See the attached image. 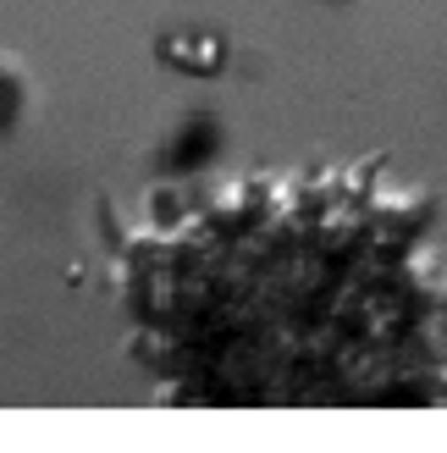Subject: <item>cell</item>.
Instances as JSON below:
<instances>
[{
	"mask_svg": "<svg viewBox=\"0 0 447 453\" xmlns=\"http://www.w3.org/2000/svg\"><path fill=\"white\" fill-rule=\"evenodd\" d=\"M216 150H221V127H216V117H183L171 127V139H166V172H199V166H210L216 161Z\"/></svg>",
	"mask_w": 447,
	"mask_h": 453,
	"instance_id": "1",
	"label": "cell"
},
{
	"mask_svg": "<svg viewBox=\"0 0 447 453\" xmlns=\"http://www.w3.org/2000/svg\"><path fill=\"white\" fill-rule=\"evenodd\" d=\"M28 111H34V73L22 66V56L0 50V144H6L11 133H22Z\"/></svg>",
	"mask_w": 447,
	"mask_h": 453,
	"instance_id": "2",
	"label": "cell"
}]
</instances>
